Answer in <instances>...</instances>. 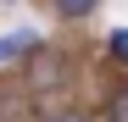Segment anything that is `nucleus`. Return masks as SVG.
Returning <instances> with one entry per match:
<instances>
[{
	"mask_svg": "<svg viewBox=\"0 0 128 122\" xmlns=\"http://www.w3.org/2000/svg\"><path fill=\"white\" fill-rule=\"evenodd\" d=\"M56 78H61V56L56 50H39L34 45V61H28V89H56Z\"/></svg>",
	"mask_w": 128,
	"mask_h": 122,
	"instance_id": "1",
	"label": "nucleus"
},
{
	"mask_svg": "<svg viewBox=\"0 0 128 122\" xmlns=\"http://www.w3.org/2000/svg\"><path fill=\"white\" fill-rule=\"evenodd\" d=\"M34 45H39V33H6L0 39V67H6V61H17V56H34Z\"/></svg>",
	"mask_w": 128,
	"mask_h": 122,
	"instance_id": "2",
	"label": "nucleus"
},
{
	"mask_svg": "<svg viewBox=\"0 0 128 122\" xmlns=\"http://www.w3.org/2000/svg\"><path fill=\"white\" fill-rule=\"evenodd\" d=\"M95 6H100V0H50V11L61 17V22H84Z\"/></svg>",
	"mask_w": 128,
	"mask_h": 122,
	"instance_id": "3",
	"label": "nucleus"
},
{
	"mask_svg": "<svg viewBox=\"0 0 128 122\" xmlns=\"http://www.w3.org/2000/svg\"><path fill=\"white\" fill-rule=\"evenodd\" d=\"M106 50H112V61H128V28H117V33H112V45H106Z\"/></svg>",
	"mask_w": 128,
	"mask_h": 122,
	"instance_id": "4",
	"label": "nucleus"
},
{
	"mask_svg": "<svg viewBox=\"0 0 128 122\" xmlns=\"http://www.w3.org/2000/svg\"><path fill=\"white\" fill-rule=\"evenodd\" d=\"M50 122H89V117H78V111H61V117H50Z\"/></svg>",
	"mask_w": 128,
	"mask_h": 122,
	"instance_id": "5",
	"label": "nucleus"
}]
</instances>
